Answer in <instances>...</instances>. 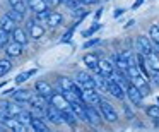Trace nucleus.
Listing matches in <instances>:
<instances>
[{
    "label": "nucleus",
    "instance_id": "1",
    "mask_svg": "<svg viewBox=\"0 0 159 132\" xmlns=\"http://www.w3.org/2000/svg\"><path fill=\"white\" fill-rule=\"evenodd\" d=\"M98 106H99V111H101L104 120H108V122H116L118 120V113L115 111V108L111 106V103H108L106 100H101L99 103H98Z\"/></svg>",
    "mask_w": 159,
    "mask_h": 132
},
{
    "label": "nucleus",
    "instance_id": "2",
    "mask_svg": "<svg viewBox=\"0 0 159 132\" xmlns=\"http://www.w3.org/2000/svg\"><path fill=\"white\" fill-rule=\"evenodd\" d=\"M137 50H139V53H142L144 57H147L149 53L156 52V48H154V45H152L151 38H149V36H144V35H140L137 38Z\"/></svg>",
    "mask_w": 159,
    "mask_h": 132
},
{
    "label": "nucleus",
    "instance_id": "3",
    "mask_svg": "<svg viewBox=\"0 0 159 132\" xmlns=\"http://www.w3.org/2000/svg\"><path fill=\"white\" fill-rule=\"evenodd\" d=\"M125 96H128V100L132 101V105H135V106H142V100H144V96H142L140 91H139L132 82L125 87Z\"/></svg>",
    "mask_w": 159,
    "mask_h": 132
},
{
    "label": "nucleus",
    "instance_id": "4",
    "mask_svg": "<svg viewBox=\"0 0 159 132\" xmlns=\"http://www.w3.org/2000/svg\"><path fill=\"white\" fill-rule=\"evenodd\" d=\"M80 100H82L84 105H94L96 106L101 101V96L98 93V89H82V94H80Z\"/></svg>",
    "mask_w": 159,
    "mask_h": 132
},
{
    "label": "nucleus",
    "instance_id": "5",
    "mask_svg": "<svg viewBox=\"0 0 159 132\" xmlns=\"http://www.w3.org/2000/svg\"><path fill=\"white\" fill-rule=\"evenodd\" d=\"M84 106H86L87 122H89L91 125H99L101 120H103V115H101V111L98 110L94 105H84Z\"/></svg>",
    "mask_w": 159,
    "mask_h": 132
},
{
    "label": "nucleus",
    "instance_id": "6",
    "mask_svg": "<svg viewBox=\"0 0 159 132\" xmlns=\"http://www.w3.org/2000/svg\"><path fill=\"white\" fill-rule=\"evenodd\" d=\"M106 86H108V93L113 94L115 98H118V100H123L125 98V89L113 79V77H106Z\"/></svg>",
    "mask_w": 159,
    "mask_h": 132
},
{
    "label": "nucleus",
    "instance_id": "7",
    "mask_svg": "<svg viewBox=\"0 0 159 132\" xmlns=\"http://www.w3.org/2000/svg\"><path fill=\"white\" fill-rule=\"evenodd\" d=\"M28 33H29V36H31L33 40H39L43 35H45V28H43V24L39 21L31 19V21L28 22Z\"/></svg>",
    "mask_w": 159,
    "mask_h": 132
},
{
    "label": "nucleus",
    "instance_id": "8",
    "mask_svg": "<svg viewBox=\"0 0 159 132\" xmlns=\"http://www.w3.org/2000/svg\"><path fill=\"white\" fill-rule=\"evenodd\" d=\"M130 82L134 84V86L137 87L139 91H140L142 96H147V94L151 93V87H149V81H147V79H144V76H142V74H139V76L132 77Z\"/></svg>",
    "mask_w": 159,
    "mask_h": 132
},
{
    "label": "nucleus",
    "instance_id": "9",
    "mask_svg": "<svg viewBox=\"0 0 159 132\" xmlns=\"http://www.w3.org/2000/svg\"><path fill=\"white\" fill-rule=\"evenodd\" d=\"M98 69H99V74L103 77H111L115 72V64L108 59H103V60H98Z\"/></svg>",
    "mask_w": 159,
    "mask_h": 132
},
{
    "label": "nucleus",
    "instance_id": "10",
    "mask_svg": "<svg viewBox=\"0 0 159 132\" xmlns=\"http://www.w3.org/2000/svg\"><path fill=\"white\" fill-rule=\"evenodd\" d=\"M77 84L82 86V89H96V81L94 77H91L87 72H79L77 74Z\"/></svg>",
    "mask_w": 159,
    "mask_h": 132
},
{
    "label": "nucleus",
    "instance_id": "11",
    "mask_svg": "<svg viewBox=\"0 0 159 132\" xmlns=\"http://www.w3.org/2000/svg\"><path fill=\"white\" fill-rule=\"evenodd\" d=\"M34 91L38 94H41V96H45V98H50L53 93H55V91H53V87H52V84L46 82V81H36Z\"/></svg>",
    "mask_w": 159,
    "mask_h": 132
},
{
    "label": "nucleus",
    "instance_id": "12",
    "mask_svg": "<svg viewBox=\"0 0 159 132\" xmlns=\"http://www.w3.org/2000/svg\"><path fill=\"white\" fill-rule=\"evenodd\" d=\"M69 106H70V110L75 113V117L79 118V120H82V122H87V115H86V106H84V103L82 101H72V103H69Z\"/></svg>",
    "mask_w": 159,
    "mask_h": 132
},
{
    "label": "nucleus",
    "instance_id": "13",
    "mask_svg": "<svg viewBox=\"0 0 159 132\" xmlns=\"http://www.w3.org/2000/svg\"><path fill=\"white\" fill-rule=\"evenodd\" d=\"M45 117L48 118L50 122H53V124H57V125H60V124H63V120H62V115H60V110H57L53 105H48V106L45 108Z\"/></svg>",
    "mask_w": 159,
    "mask_h": 132
},
{
    "label": "nucleus",
    "instance_id": "14",
    "mask_svg": "<svg viewBox=\"0 0 159 132\" xmlns=\"http://www.w3.org/2000/svg\"><path fill=\"white\" fill-rule=\"evenodd\" d=\"M50 100V105H53V106L57 108V110H63V108H69V101L63 98V94H62V91H60V94L58 93H53L52 96L48 98Z\"/></svg>",
    "mask_w": 159,
    "mask_h": 132
},
{
    "label": "nucleus",
    "instance_id": "15",
    "mask_svg": "<svg viewBox=\"0 0 159 132\" xmlns=\"http://www.w3.org/2000/svg\"><path fill=\"white\" fill-rule=\"evenodd\" d=\"M4 125L7 129H11V130H16V132H26V125L16 117H7L4 120Z\"/></svg>",
    "mask_w": 159,
    "mask_h": 132
},
{
    "label": "nucleus",
    "instance_id": "16",
    "mask_svg": "<svg viewBox=\"0 0 159 132\" xmlns=\"http://www.w3.org/2000/svg\"><path fill=\"white\" fill-rule=\"evenodd\" d=\"M4 48H5V53H7L9 59H11V57H19V55H22V45H21V43H17V41L7 43Z\"/></svg>",
    "mask_w": 159,
    "mask_h": 132
},
{
    "label": "nucleus",
    "instance_id": "17",
    "mask_svg": "<svg viewBox=\"0 0 159 132\" xmlns=\"http://www.w3.org/2000/svg\"><path fill=\"white\" fill-rule=\"evenodd\" d=\"M28 103H31V106H36V108H41V110H45L46 106H48V98L41 96V94H31V98H29Z\"/></svg>",
    "mask_w": 159,
    "mask_h": 132
},
{
    "label": "nucleus",
    "instance_id": "18",
    "mask_svg": "<svg viewBox=\"0 0 159 132\" xmlns=\"http://www.w3.org/2000/svg\"><path fill=\"white\" fill-rule=\"evenodd\" d=\"M60 115H62L63 124H69L70 127H75V124H77V117H75V113H74V111L70 110V106H69V108H63V110H60Z\"/></svg>",
    "mask_w": 159,
    "mask_h": 132
},
{
    "label": "nucleus",
    "instance_id": "19",
    "mask_svg": "<svg viewBox=\"0 0 159 132\" xmlns=\"http://www.w3.org/2000/svg\"><path fill=\"white\" fill-rule=\"evenodd\" d=\"M28 9H31L33 12H41L48 9V2L46 0H28Z\"/></svg>",
    "mask_w": 159,
    "mask_h": 132
},
{
    "label": "nucleus",
    "instance_id": "20",
    "mask_svg": "<svg viewBox=\"0 0 159 132\" xmlns=\"http://www.w3.org/2000/svg\"><path fill=\"white\" fill-rule=\"evenodd\" d=\"M12 40H14V41H17V43H21V45L24 46L26 43L29 41V36L26 35L24 29H21V28H14V29H12Z\"/></svg>",
    "mask_w": 159,
    "mask_h": 132
},
{
    "label": "nucleus",
    "instance_id": "21",
    "mask_svg": "<svg viewBox=\"0 0 159 132\" xmlns=\"http://www.w3.org/2000/svg\"><path fill=\"white\" fill-rule=\"evenodd\" d=\"M145 62H147L149 69H151L152 72H159V55H157V52L149 53V55L145 57Z\"/></svg>",
    "mask_w": 159,
    "mask_h": 132
},
{
    "label": "nucleus",
    "instance_id": "22",
    "mask_svg": "<svg viewBox=\"0 0 159 132\" xmlns=\"http://www.w3.org/2000/svg\"><path fill=\"white\" fill-rule=\"evenodd\" d=\"M29 125H31L34 130H38V132H48V127H46V124L43 122L41 117H34V115H31Z\"/></svg>",
    "mask_w": 159,
    "mask_h": 132
},
{
    "label": "nucleus",
    "instance_id": "23",
    "mask_svg": "<svg viewBox=\"0 0 159 132\" xmlns=\"http://www.w3.org/2000/svg\"><path fill=\"white\" fill-rule=\"evenodd\" d=\"M98 60H99V59H98L94 53H86V55H84V64H86L91 70H94L96 74H99V69H98Z\"/></svg>",
    "mask_w": 159,
    "mask_h": 132
},
{
    "label": "nucleus",
    "instance_id": "24",
    "mask_svg": "<svg viewBox=\"0 0 159 132\" xmlns=\"http://www.w3.org/2000/svg\"><path fill=\"white\" fill-rule=\"evenodd\" d=\"M149 38H151L156 52H159V26L157 24H152L151 28H149Z\"/></svg>",
    "mask_w": 159,
    "mask_h": 132
},
{
    "label": "nucleus",
    "instance_id": "25",
    "mask_svg": "<svg viewBox=\"0 0 159 132\" xmlns=\"http://www.w3.org/2000/svg\"><path fill=\"white\" fill-rule=\"evenodd\" d=\"M9 4L14 11L21 12V14H26L28 12V0H9Z\"/></svg>",
    "mask_w": 159,
    "mask_h": 132
},
{
    "label": "nucleus",
    "instance_id": "26",
    "mask_svg": "<svg viewBox=\"0 0 159 132\" xmlns=\"http://www.w3.org/2000/svg\"><path fill=\"white\" fill-rule=\"evenodd\" d=\"M12 96H14L16 101H21V103H24V101H26V103H28L29 98H31V91H29V89H19V91H16L14 89Z\"/></svg>",
    "mask_w": 159,
    "mask_h": 132
},
{
    "label": "nucleus",
    "instance_id": "27",
    "mask_svg": "<svg viewBox=\"0 0 159 132\" xmlns=\"http://www.w3.org/2000/svg\"><path fill=\"white\" fill-rule=\"evenodd\" d=\"M46 22L55 28V26H58V24H62V22H63V16L60 14V12H52V11H50L48 17H46Z\"/></svg>",
    "mask_w": 159,
    "mask_h": 132
},
{
    "label": "nucleus",
    "instance_id": "28",
    "mask_svg": "<svg viewBox=\"0 0 159 132\" xmlns=\"http://www.w3.org/2000/svg\"><path fill=\"white\" fill-rule=\"evenodd\" d=\"M0 28L5 29V31H9V33H12V29L16 28V22L12 21L9 16H4V17L0 19Z\"/></svg>",
    "mask_w": 159,
    "mask_h": 132
},
{
    "label": "nucleus",
    "instance_id": "29",
    "mask_svg": "<svg viewBox=\"0 0 159 132\" xmlns=\"http://www.w3.org/2000/svg\"><path fill=\"white\" fill-rule=\"evenodd\" d=\"M58 84H60V91H70L74 86V81L70 77L62 76V77H58Z\"/></svg>",
    "mask_w": 159,
    "mask_h": 132
},
{
    "label": "nucleus",
    "instance_id": "30",
    "mask_svg": "<svg viewBox=\"0 0 159 132\" xmlns=\"http://www.w3.org/2000/svg\"><path fill=\"white\" fill-rule=\"evenodd\" d=\"M12 69V62L9 59H0V77H4Z\"/></svg>",
    "mask_w": 159,
    "mask_h": 132
},
{
    "label": "nucleus",
    "instance_id": "31",
    "mask_svg": "<svg viewBox=\"0 0 159 132\" xmlns=\"http://www.w3.org/2000/svg\"><path fill=\"white\" fill-rule=\"evenodd\" d=\"M145 113H147V117L159 120V105H151V106H147L145 108Z\"/></svg>",
    "mask_w": 159,
    "mask_h": 132
},
{
    "label": "nucleus",
    "instance_id": "32",
    "mask_svg": "<svg viewBox=\"0 0 159 132\" xmlns=\"http://www.w3.org/2000/svg\"><path fill=\"white\" fill-rule=\"evenodd\" d=\"M36 74V69H31V70H28V72H22V74H19L17 77H16V84H21V82H24V81H28L31 76H34Z\"/></svg>",
    "mask_w": 159,
    "mask_h": 132
},
{
    "label": "nucleus",
    "instance_id": "33",
    "mask_svg": "<svg viewBox=\"0 0 159 132\" xmlns=\"http://www.w3.org/2000/svg\"><path fill=\"white\" fill-rule=\"evenodd\" d=\"M9 40H11V33L0 28V48H4V46L9 43Z\"/></svg>",
    "mask_w": 159,
    "mask_h": 132
},
{
    "label": "nucleus",
    "instance_id": "34",
    "mask_svg": "<svg viewBox=\"0 0 159 132\" xmlns=\"http://www.w3.org/2000/svg\"><path fill=\"white\" fill-rule=\"evenodd\" d=\"M5 16H9V17L12 19L14 22H21L22 19H24V14H21V12H17V11H14V9H11V11L7 12Z\"/></svg>",
    "mask_w": 159,
    "mask_h": 132
},
{
    "label": "nucleus",
    "instance_id": "35",
    "mask_svg": "<svg viewBox=\"0 0 159 132\" xmlns=\"http://www.w3.org/2000/svg\"><path fill=\"white\" fill-rule=\"evenodd\" d=\"M99 28H101V24H94V26H91V28L87 29V31H84L82 35L86 36V38H89V36H91V35H94V33H96V31H98V29H99Z\"/></svg>",
    "mask_w": 159,
    "mask_h": 132
},
{
    "label": "nucleus",
    "instance_id": "36",
    "mask_svg": "<svg viewBox=\"0 0 159 132\" xmlns=\"http://www.w3.org/2000/svg\"><path fill=\"white\" fill-rule=\"evenodd\" d=\"M98 43H99V40H98V38H94V40H89V41H86V43H84V48H91V46H94V45H98Z\"/></svg>",
    "mask_w": 159,
    "mask_h": 132
},
{
    "label": "nucleus",
    "instance_id": "37",
    "mask_svg": "<svg viewBox=\"0 0 159 132\" xmlns=\"http://www.w3.org/2000/svg\"><path fill=\"white\" fill-rule=\"evenodd\" d=\"M72 33H74V28L72 29H69V31L65 33V35H63V38H62V41H69L70 38H72Z\"/></svg>",
    "mask_w": 159,
    "mask_h": 132
},
{
    "label": "nucleus",
    "instance_id": "38",
    "mask_svg": "<svg viewBox=\"0 0 159 132\" xmlns=\"http://www.w3.org/2000/svg\"><path fill=\"white\" fill-rule=\"evenodd\" d=\"M123 110H125V115H127V118H134V111H132L130 108L127 106V105H123Z\"/></svg>",
    "mask_w": 159,
    "mask_h": 132
},
{
    "label": "nucleus",
    "instance_id": "39",
    "mask_svg": "<svg viewBox=\"0 0 159 132\" xmlns=\"http://www.w3.org/2000/svg\"><path fill=\"white\" fill-rule=\"evenodd\" d=\"M151 79H152V81H156V84L159 86V72H154V74H152Z\"/></svg>",
    "mask_w": 159,
    "mask_h": 132
},
{
    "label": "nucleus",
    "instance_id": "40",
    "mask_svg": "<svg viewBox=\"0 0 159 132\" xmlns=\"http://www.w3.org/2000/svg\"><path fill=\"white\" fill-rule=\"evenodd\" d=\"M121 14H123V9H116V11H115V14H113V16H115V17H120Z\"/></svg>",
    "mask_w": 159,
    "mask_h": 132
},
{
    "label": "nucleus",
    "instance_id": "41",
    "mask_svg": "<svg viewBox=\"0 0 159 132\" xmlns=\"http://www.w3.org/2000/svg\"><path fill=\"white\" fill-rule=\"evenodd\" d=\"M142 2H144V0H137V2H135V4L132 5V9H139V7L142 5Z\"/></svg>",
    "mask_w": 159,
    "mask_h": 132
},
{
    "label": "nucleus",
    "instance_id": "42",
    "mask_svg": "<svg viewBox=\"0 0 159 132\" xmlns=\"http://www.w3.org/2000/svg\"><path fill=\"white\" fill-rule=\"evenodd\" d=\"M5 118H7V115L4 113V110H0V122L4 124V120H5Z\"/></svg>",
    "mask_w": 159,
    "mask_h": 132
},
{
    "label": "nucleus",
    "instance_id": "43",
    "mask_svg": "<svg viewBox=\"0 0 159 132\" xmlns=\"http://www.w3.org/2000/svg\"><path fill=\"white\" fill-rule=\"evenodd\" d=\"M157 103H159V96H157Z\"/></svg>",
    "mask_w": 159,
    "mask_h": 132
}]
</instances>
